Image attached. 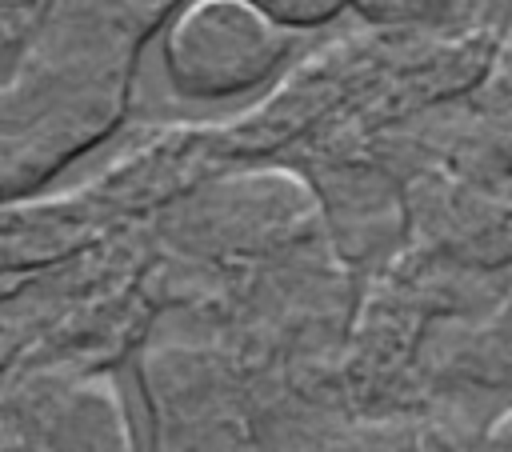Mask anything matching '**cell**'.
<instances>
[{"mask_svg": "<svg viewBox=\"0 0 512 452\" xmlns=\"http://www.w3.org/2000/svg\"><path fill=\"white\" fill-rule=\"evenodd\" d=\"M184 0H48L8 64L0 176L16 200L100 144L124 116L144 44Z\"/></svg>", "mask_w": 512, "mask_h": 452, "instance_id": "cell-1", "label": "cell"}, {"mask_svg": "<svg viewBox=\"0 0 512 452\" xmlns=\"http://www.w3.org/2000/svg\"><path fill=\"white\" fill-rule=\"evenodd\" d=\"M292 28L252 0H184L160 32L168 84L184 100H232L284 64Z\"/></svg>", "mask_w": 512, "mask_h": 452, "instance_id": "cell-2", "label": "cell"}, {"mask_svg": "<svg viewBox=\"0 0 512 452\" xmlns=\"http://www.w3.org/2000/svg\"><path fill=\"white\" fill-rule=\"evenodd\" d=\"M196 244L216 252H272L304 244L320 224V204L296 172L260 168L208 184L188 204Z\"/></svg>", "mask_w": 512, "mask_h": 452, "instance_id": "cell-3", "label": "cell"}, {"mask_svg": "<svg viewBox=\"0 0 512 452\" xmlns=\"http://www.w3.org/2000/svg\"><path fill=\"white\" fill-rule=\"evenodd\" d=\"M24 452H136L120 388L104 372L40 376L20 392Z\"/></svg>", "mask_w": 512, "mask_h": 452, "instance_id": "cell-4", "label": "cell"}, {"mask_svg": "<svg viewBox=\"0 0 512 452\" xmlns=\"http://www.w3.org/2000/svg\"><path fill=\"white\" fill-rule=\"evenodd\" d=\"M252 4L292 32L296 28H320V24L336 20L344 8H352V0H252Z\"/></svg>", "mask_w": 512, "mask_h": 452, "instance_id": "cell-5", "label": "cell"}, {"mask_svg": "<svg viewBox=\"0 0 512 452\" xmlns=\"http://www.w3.org/2000/svg\"><path fill=\"white\" fill-rule=\"evenodd\" d=\"M456 0H352V8L372 24H420L436 20Z\"/></svg>", "mask_w": 512, "mask_h": 452, "instance_id": "cell-6", "label": "cell"}, {"mask_svg": "<svg viewBox=\"0 0 512 452\" xmlns=\"http://www.w3.org/2000/svg\"><path fill=\"white\" fill-rule=\"evenodd\" d=\"M488 452H512V412L496 420V428L488 436Z\"/></svg>", "mask_w": 512, "mask_h": 452, "instance_id": "cell-7", "label": "cell"}]
</instances>
